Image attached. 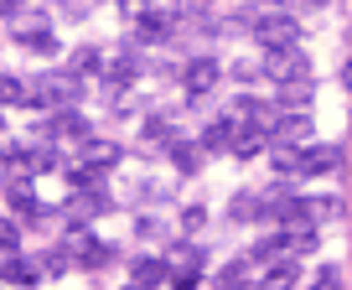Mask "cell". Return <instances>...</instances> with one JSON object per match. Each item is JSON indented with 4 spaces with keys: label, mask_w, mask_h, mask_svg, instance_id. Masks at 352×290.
I'll use <instances>...</instances> for the list:
<instances>
[{
    "label": "cell",
    "mask_w": 352,
    "mask_h": 290,
    "mask_svg": "<svg viewBox=\"0 0 352 290\" xmlns=\"http://www.w3.org/2000/svg\"><path fill=\"white\" fill-rule=\"evenodd\" d=\"M264 78H270V83H300V78H311L306 52H300V47H270V52H264Z\"/></svg>",
    "instance_id": "6da1fadb"
},
{
    "label": "cell",
    "mask_w": 352,
    "mask_h": 290,
    "mask_svg": "<svg viewBox=\"0 0 352 290\" xmlns=\"http://www.w3.org/2000/svg\"><path fill=\"white\" fill-rule=\"evenodd\" d=\"M254 42H264V52L270 47H300V21L296 16H280V11L254 16Z\"/></svg>",
    "instance_id": "7a4b0ae2"
},
{
    "label": "cell",
    "mask_w": 352,
    "mask_h": 290,
    "mask_svg": "<svg viewBox=\"0 0 352 290\" xmlns=\"http://www.w3.org/2000/svg\"><path fill=\"white\" fill-rule=\"evenodd\" d=\"M78 93H83V78H73V73H47V78L32 83V104H52V109L73 104Z\"/></svg>",
    "instance_id": "3957f363"
},
{
    "label": "cell",
    "mask_w": 352,
    "mask_h": 290,
    "mask_svg": "<svg viewBox=\"0 0 352 290\" xmlns=\"http://www.w3.org/2000/svg\"><path fill=\"white\" fill-rule=\"evenodd\" d=\"M337 166H342V145H311V150H296V171L290 177H327Z\"/></svg>",
    "instance_id": "277c9868"
},
{
    "label": "cell",
    "mask_w": 352,
    "mask_h": 290,
    "mask_svg": "<svg viewBox=\"0 0 352 290\" xmlns=\"http://www.w3.org/2000/svg\"><path fill=\"white\" fill-rule=\"evenodd\" d=\"M218 78H223L218 57H192V63L182 67V83H187V93H208Z\"/></svg>",
    "instance_id": "5b68a950"
},
{
    "label": "cell",
    "mask_w": 352,
    "mask_h": 290,
    "mask_svg": "<svg viewBox=\"0 0 352 290\" xmlns=\"http://www.w3.org/2000/svg\"><path fill=\"white\" fill-rule=\"evenodd\" d=\"M67 249H73V259H78L83 269L109 265V244H99V238H94V234H83V228H78V234H67Z\"/></svg>",
    "instance_id": "8992f818"
},
{
    "label": "cell",
    "mask_w": 352,
    "mask_h": 290,
    "mask_svg": "<svg viewBox=\"0 0 352 290\" xmlns=\"http://www.w3.org/2000/svg\"><path fill=\"white\" fill-rule=\"evenodd\" d=\"M135 32H140V42H166L176 32V16L161 5H145V16H135Z\"/></svg>",
    "instance_id": "52a82bcc"
},
{
    "label": "cell",
    "mask_w": 352,
    "mask_h": 290,
    "mask_svg": "<svg viewBox=\"0 0 352 290\" xmlns=\"http://www.w3.org/2000/svg\"><path fill=\"white\" fill-rule=\"evenodd\" d=\"M264 130H270V140H285V145H306L311 140V114H296V109H290V114H280V120L275 124H264Z\"/></svg>",
    "instance_id": "ba28073f"
},
{
    "label": "cell",
    "mask_w": 352,
    "mask_h": 290,
    "mask_svg": "<svg viewBox=\"0 0 352 290\" xmlns=\"http://www.w3.org/2000/svg\"><path fill=\"white\" fill-rule=\"evenodd\" d=\"M264 145H270V130H264V124H233V145H228L233 156L249 161V156H259Z\"/></svg>",
    "instance_id": "9c48e42d"
},
{
    "label": "cell",
    "mask_w": 352,
    "mask_h": 290,
    "mask_svg": "<svg viewBox=\"0 0 352 290\" xmlns=\"http://www.w3.org/2000/svg\"><path fill=\"white\" fill-rule=\"evenodd\" d=\"M16 36H21V47H32V52H52V26L42 21V16H26V21H16Z\"/></svg>",
    "instance_id": "30bf717a"
},
{
    "label": "cell",
    "mask_w": 352,
    "mask_h": 290,
    "mask_svg": "<svg viewBox=\"0 0 352 290\" xmlns=\"http://www.w3.org/2000/svg\"><path fill=\"white\" fill-rule=\"evenodd\" d=\"M6 197H11L16 212H26V218H42V202H36V192H32V181H26V177H11V181H6Z\"/></svg>",
    "instance_id": "8fae6325"
},
{
    "label": "cell",
    "mask_w": 352,
    "mask_h": 290,
    "mask_svg": "<svg viewBox=\"0 0 352 290\" xmlns=\"http://www.w3.org/2000/svg\"><path fill=\"white\" fill-rule=\"evenodd\" d=\"M47 135H57V140H88V124H83V114L57 109V114H52V124H47Z\"/></svg>",
    "instance_id": "7c38bea8"
},
{
    "label": "cell",
    "mask_w": 352,
    "mask_h": 290,
    "mask_svg": "<svg viewBox=\"0 0 352 290\" xmlns=\"http://www.w3.org/2000/svg\"><path fill=\"white\" fill-rule=\"evenodd\" d=\"M67 208H73V218H99V212H109V208H114V202H109V197H104V192H99V187H94V192H88V187H78V197H73V202H67Z\"/></svg>",
    "instance_id": "4fadbf2b"
},
{
    "label": "cell",
    "mask_w": 352,
    "mask_h": 290,
    "mask_svg": "<svg viewBox=\"0 0 352 290\" xmlns=\"http://www.w3.org/2000/svg\"><path fill=\"white\" fill-rule=\"evenodd\" d=\"M67 73H73V78H99L104 73V52L99 47H78L73 63H67Z\"/></svg>",
    "instance_id": "5bb4252c"
},
{
    "label": "cell",
    "mask_w": 352,
    "mask_h": 290,
    "mask_svg": "<svg viewBox=\"0 0 352 290\" xmlns=\"http://www.w3.org/2000/svg\"><path fill=\"white\" fill-rule=\"evenodd\" d=\"M32 275H36V269L21 265L16 249H0V280H11V285H32Z\"/></svg>",
    "instance_id": "9a60e30c"
},
{
    "label": "cell",
    "mask_w": 352,
    "mask_h": 290,
    "mask_svg": "<svg viewBox=\"0 0 352 290\" xmlns=\"http://www.w3.org/2000/svg\"><path fill=\"white\" fill-rule=\"evenodd\" d=\"M83 161H88V166H104V171H109L114 161H120V145H114V140H83Z\"/></svg>",
    "instance_id": "2e32d148"
},
{
    "label": "cell",
    "mask_w": 352,
    "mask_h": 290,
    "mask_svg": "<svg viewBox=\"0 0 352 290\" xmlns=\"http://www.w3.org/2000/svg\"><path fill=\"white\" fill-rule=\"evenodd\" d=\"M171 166L182 171V177H192V171L202 166V145H187V140H171Z\"/></svg>",
    "instance_id": "e0dca14e"
},
{
    "label": "cell",
    "mask_w": 352,
    "mask_h": 290,
    "mask_svg": "<svg viewBox=\"0 0 352 290\" xmlns=\"http://www.w3.org/2000/svg\"><path fill=\"white\" fill-rule=\"evenodd\" d=\"M0 104H32V83L16 73H0Z\"/></svg>",
    "instance_id": "ac0fdd59"
},
{
    "label": "cell",
    "mask_w": 352,
    "mask_h": 290,
    "mask_svg": "<svg viewBox=\"0 0 352 290\" xmlns=\"http://www.w3.org/2000/svg\"><path fill=\"white\" fill-rule=\"evenodd\" d=\"M233 145V120H212L202 130V150H228Z\"/></svg>",
    "instance_id": "d6986e66"
},
{
    "label": "cell",
    "mask_w": 352,
    "mask_h": 290,
    "mask_svg": "<svg viewBox=\"0 0 352 290\" xmlns=\"http://www.w3.org/2000/svg\"><path fill=\"white\" fill-rule=\"evenodd\" d=\"M161 280H166V265H161V259H135V285H140V290H155Z\"/></svg>",
    "instance_id": "ffe728a7"
},
{
    "label": "cell",
    "mask_w": 352,
    "mask_h": 290,
    "mask_svg": "<svg viewBox=\"0 0 352 290\" xmlns=\"http://www.w3.org/2000/svg\"><path fill=\"white\" fill-rule=\"evenodd\" d=\"M67 177H73V187H104V166H88V161L67 166Z\"/></svg>",
    "instance_id": "44dd1931"
},
{
    "label": "cell",
    "mask_w": 352,
    "mask_h": 290,
    "mask_svg": "<svg viewBox=\"0 0 352 290\" xmlns=\"http://www.w3.org/2000/svg\"><path fill=\"white\" fill-rule=\"evenodd\" d=\"M254 212H264V197H254V192H239V197H233V218H239V223H249Z\"/></svg>",
    "instance_id": "7402d4cb"
},
{
    "label": "cell",
    "mask_w": 352,
    "mask_h": 290,
    "mask_svg": "<svg viewBox=\"0 0 352 290\" xmlns=\"http://www.w3.org/2000/svg\"><path fill=\"white\" fill-rule=\"evenodd\" d=\"M135 73H140V63H135V52H124V57H120V63H114V67H109V83H120V89H124V83H130V78H135Z\"/></svg>",
    "instance_id": "603a6c76"
},
{
    "label": "cell",
    "mask_w": 352,
    "mask_h": 290,
    "mask_svg": "<svg viewBox=\"0 0 352 290\" xmlns=\"http://www.w3.org/2000/svg\"><path fill=\"white\" fill-rule=\"evenodd\" d=\"M280 99L296 109V104H306L311 99V78H300V83H280Z\"/></svg>",
    "instance_id": "cb8c5ba5"
},
{
    "label": "cell",
    "mask_w": 352,
    "mask_h": 290,
    "mask_svg": "<svg viewBox=\"0 0 352 290\" xmlns=\"http://www.w3.org/2000/svg\"><path fill=\"white\" fill-rule=\"evenodd\" d=\"M290 280H296V265H275L270 280H264V290H290Z\"/></svg>",
    "instance_id": "d4e9b609"
},
{
    "label": "cell",
    "mask_w": 352,
    "mask_h": 290,
    "mask_svg": "<svg viewBox=\"0 0 352 290\" xmlns=\"http://www.w3.org/2000/svg\"><path fill=\"white\" fill-rule=\"evenodd\" d=\"M145 140H166V145H171V140H176V130H171V120H161V114H155V120H151V124H145Z\"/></svg>",
    "instance_id": "484cf974"
},
{
    "label": "cell",
    "mask_w": 352,
    "mask_h": 290,
    "mask_svg": "<svg viewBox=\"0 0 352 290\" xmlns=\"http://www.w3.org/2000/svg\"><path fill=\"white\" fill-rule=\"evenodd\" d=\"M306 212H311V223H321V218H337V202H331V197H316V202H306Z\"/></svg>",
    "instance_id": "4316f807"
},
{
    "label": "cell",
    "mask_w": 352,
    "mask_h": 290,
    "mask_svg": "<svg viewBox=\"0 0 352 290\" xmlns=\"http://www.w3.org/2000/svg\"><path fill=\"white\" fill-rule=\"evenodd\" d=\"M0 249H21V234H16V223H6V218H0Z\"/></svg>",
    "instance_id": "83f0119b"
},
{
    "label": "cell",
    "mask_w": 352,
    "mask_h": 290,
    "mask_svg": "<svg viewBox=\"0 0 352 290\" xmlns=\"http://www.w3.org/2000/svg\"><path fill=\"white\" fill-rule=\"evenodd\" d=\"M311 290H337V269H321V275H316V285H311Z\"/></svg>",
    "instance_id": "f1b7e54d"
},
{
    "label": "cell",
    "mask_w": 352,
    "mask_h": 290,
    "mask_svg": "<svg viewBox=\"0 0 352 290\" xmlns=\"http://www.w3.org/2000/svg\"><path fill=\"white\" fill-rule=\"evenodd\" d=\"M42 269H52V275H63V269H67V254H47V259H42Z\"/></svg>",
    "instance_id": "f546056e"
},
{
    "label": "cell",
    "mask_w": 352,
    "mask_h": 290,
    "mask_svg": "<svg viewBox=\"0 0 352 290\" xmlns=\"http://www.w3.org/2000/svg\"><path fill=\"white\" fill-rule=\"evenodd\" d=\"M21 5H26V0H0V16H16Z\"/></svg>",
    "instance_id": "4dcf8cb0"
},
{
    "label": "cell",
    "mask_w": 352,
    "mask_h": 290,
    "mask_svg": "<svg viewBox=\"0 0 352 290\" xmlns=\"http://www.w3.org/2000/svg\"><path fill=\"white\" fill-rule=\"evenodd\" d=\"M342 89L352 93V63H342Z\"/></svg>",
    "instance_id": "1f68e13d"
},
{
    "label": "cell",
    "mask_w": 352,
    "mask_h": 290,
    "mask_svg": "<svg viewBox=\"0 0 352 290\" xmlns=\"http://www.w3.org/2000/svg\"><path fill=\"white\" fill-rule=\"evenodd\" d=\"M130 290H140V285H130Z\"/></svg>",
    "instance_id": "d6a6232c"
},
{
    "label": "cell",
    "mask_w": 352,
    "mask_h": 290,
    "mask_svg": "<svg viewBox=\"0 0 352 290\" xmlns=\"http://www.w3.org/2000/svg\"><path fill=\"white\" fill-rule=\"evenodd\" d=\"M0 290H6V285H0Z\"/></svg>",
    "instance_id": "836d02e7"
}]
</instances>
